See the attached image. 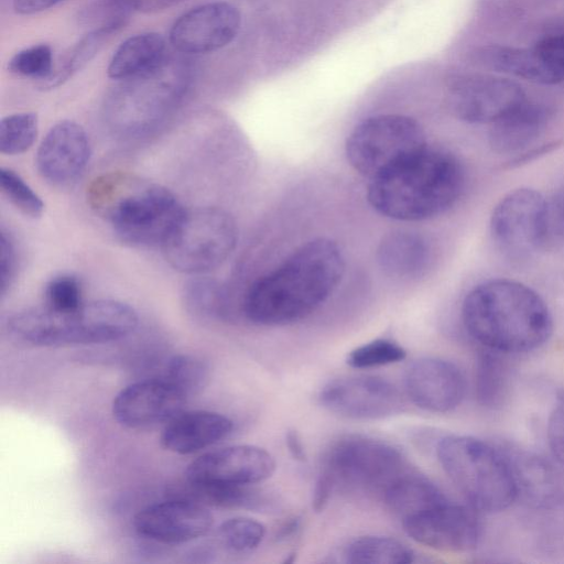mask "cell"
Here are the masks:
<instances>
[{
    "label": "cell",
    "instance_id": "cell-41",
    "mask_svg": "<svg viewBox=\"0 0 564 564\" xmlns=\"http://www.w3.org/2000/svg\"><path fill=\"white\" fill-rule=\"evenodd\" d=\"M546 435L553 456L564 466V392L558 394L550 413Z\"/></svg>",
    "mask_w": 564,
    "mask_h": 564
},
{
    "label": "cell",
    "instance_id": "cell-40",
    "mask_svg": "<svg viewBox=\"0 0 564 564\" xmlns=\"http://www.w3.org/2000/svg\"><path fill=\"white\" fill-rule=\"evenodd\" d=\"M82 294V285L76 276L61 274L45 286V306L58 312L74 311L84 304Z\"/></svg>",
    "mask_w": 564,
    "mask_h": 564
},
{
    "label": "cell",
    "instance_id": "cell-6",
    "mask_svg": "<svg viewBox=\"0 0 564 564\" xmlns=\"http://www.w3.org/2000/svg\"><path fill=\"white\" fill-rule=\"evenodd\" d=\"M436 455L443 470L475 510L498 512L517 499L502 448L473 436L448 435L438 441Z\"/></svg>",
    "mask_w": 564,
    "mask_h": 564
},
{
    "label": "cell",
    "instance_id": "cell-5",
    "mask_svg": "<svg viewBox=\"0 0 564 564\" xmlns=\"http://www.w3.org/2000/svg\"><path fill=\"white\" fill-rule=\"evenodd\" d=\"M138 325L137 312L113 300L84 303L69 312L46 306L19 312L8 321L10 335L33 346L102 344L121 339Z\"/></svg>",
    "mask_w": 564,
    "mask_h": 564
},
{
    "label": "cell",
    "instance_id": "cell-16",
    "mask_svg": "<svg viewBox=\"0 0 564 564\" xmlns=\"http://www.w3.org/2000/svg\"><path fill=\"white\" fill-rule=\"evenodd\" d=\"M241 25L240 12L226 1H215L182 14L170 31L171 44L186 54H204L228 45Z\"/></svg>",
    "mask_w": 564,
    "mask_h": 564
},
{
    "label": "cell",
    "instance_id": "cell-38",
    "mask_svg": "<svg viewBox=\"0 0 564 564\" xmlns=\"http://www.w3.org/2000/svg\"><path fill=\"white\" fill-rule=\"evenodd\" d=\"M0 187L8 200L22 214L32 218L43 214V200L14 171L6 167L0 170Z\"/></svg>",
    "mask_w": 564,
    "mask_h": 564
},
{
    "label": "cell",
    "instance_id": "cell-17",
    "mask_svg": "<svg viewBox=\"0 0 564 564\" xmlns=\"http://www.w3.org/2000/svg\"><path fill=\"white\" fill-rule=\"evenodd\" d=\"M133 525L144 539L180 544L205 535L213 525V516L197 501L172 497L140 510L134 516Z\"/></svg>",
    "mask_w": 564,
    "mask_h": 564
},
{
    "label": "cell",
    "instance_id": "cell-8",
    "mask_svg": "<svg viewBox=\"0 0 564 564\" xmlns=\"http://www.w3.org/2000/svg\"><path fill=\"white\" fill-rule=\"evenodd\" d=\"M238 238L234 218L217 207L184 210L163 245L164 257L175 270L199 274L220 265Z\"/></svg>",
    "mask_w": 564,
    "mask_h": 564
},
{
    "label": "cell",
    "instance_id": "cell-13",
    "mask_svg": "<svg viewBox=\"0 0 564 564\" xmlns=\"http://www.w3.org/2000/svg\"><path fill=\"white\" fill-rule=\"evenodd\" d=\"M475 509L449 500L402 521L406 534L424 546L460 553L475 549L481 528Z\"/></svg>",
    "mask_w": 564,
    "mask_h": 564
},
{
    "label": "cell",
    "instance_id": "cell-2",
    "mask_svg": "<svg viewBox=\"0 0 564 564\" xmlns=\"http://www.w3.org/2000/svg\"><path fill=\"white\" fill-rule=\"evenodd\" d=\"M462 319L484 348L506 355L539 348L553 328L544 300L528 285L509 279L475 286L463 302Z\"/></svg>",
    "mask_w": 564,
    "mask_h": 564
},
{
    "label": "cell",
    "instance_id": "cell-27",
    "mask_svg": "<svg viewBox=\"0 0 564 564\" xmlns=\"http://www.w3.org/2000/svg\"><path fill=\"white\" fill-rule=\"evenodd\" d=\"M425 240L411 231H393L378 247L377 258L384 272L405 278L422 270L427 261Z\"/></svg>",
    "mask_w": 564,
    "mask_h": 564
},
{
    "label": "cell",
    "instance_id": "cell-34",
    "mask_svg": "<svg viewBox=\"0 0 564 564\" xmlns=\"http://www.w3.org/2000/svg\"><path fill=\"white\" fill-rule=\"evenodd\" d=\"M39 119L34 112L7 116L0 122V151L20 154L29 150L36 140Z\"/></svg>",
    "mask_w": 564,
    "mask_h": 564
},
{
    "label": "cell",
    "instance_id": "cell-21",
    "mask_svg": "<svg viewBox=\"0 0 564 564\" xmlns=\"http://www.w3.org/2000/svg\"><path fill=\"white\" fill-rule=\"evenodd\" d=\"M517 499L533 508H552L564 499L561 473L536 454L507 447Z\"/></svg>",
    "mask_w": 564,
    "mask_h": 564
},
{
    "label": "cell",
    "instance_id": "cell-37",
    "mask_svg": "<svg viewBox=\"0 0 564 564\" xmlns=\"http://www.w3.org/2000/svg\"><path fill=\"white\" fill-rule=\"evenodd\" d=\"M405 349L398 343L379 338L368 341L352 349L346 359L351 368L369 369L392 365L404 360Z\"/></svg>",
    "mask_w": 564,
    "mask_h": 564
},
{
    "label": "cell",
    "instance_id": "cell-26",
    "mask_svg": "<svg viewBox=\"0 0 564 564\" xmlns=\"http://www.w3.org/2000/svg\"><path fill=\"white\" fill-rule=\"evenodd\" d=\"M382 494L388 508L402 521L448 500L432 480L406 471Z\"/></svg>",
    "mask_w": 564,
    "mask_h": 564
},
{
    "label": "cell",
    "instance_id": "cell-48",
    "mask_svg": "<svg viewBox=\"0 0 564 564\" xmlns=\"http://www.w3.org/2000/svg\"><path fill=\"white\" fill-rule=\"evenodd\" d=\"M183 0H143L141 10L147 13L163 11Z\"/></svg>",
    "mask_w": 564,
    "mask_h": 564
},
{
    "label": "cell",
    "instance_id": "cell-43",
    "mask_svg": "<svg viewBox=\"0 0 564 564\" xmlns=\"http://www.w3.org/2000/svg\"><path fill=\"white\" fill-rule=\"evenodd\" d=\"M15 271V253L13 245L6 232L0 238V289L3 295L11 284Z\"/></svg>",
    "mask_w": 564,
    "mask_h": 564
},
{
    "label": "cell",
    "instance_id": "cell-10",
    "mask_svg": "<svg viewBox=\"0 0 564 564\" xmlns=\"http://www.w3.org/2000/svg\"><path fill=\"white\" fill-rule=\"evenodd\" d=\"M404 457L393 445L370 436L347 435L327 449L321 471L334 482L359 489L383 490L405 473Z\"/></svg>",
    "mask_w": 564,
    "mask_h": 564
},
{
    "label": "cell",
    "instance_id": "cell-42",
    "mask_svg": "<svg viewBox=\"0 0 564 564\" xmlns=\"http://www.w3.org/2000/svg\"><path fill=\"white\" fill-rule=\"evenodd\" d=\"M540 55L554 68L564 80V34L544 37L535 46Z\"/></svg>",
    "mask_w": 564,
    "mask_h": 564
},
{
    "label": "cell",
    "instance_id": "cell-28",
    "mask_svg": "<svg viewBox=\"0 0 564 564\" xmlns=\"http://www.w3.org/2000/svg\"><path fill=\"white\" fill-rule=\"evenodd\" d=\"M345 561L354 564H408L413 552L397 539L384 535H362L344 550Z\"/></svg>",
    "mask_w": 564,
    "mask_h": 564
},
{
    "label": "cell",
    "instance_id": "cell-31",
    "mask_svg": "<svg viewBox=\"0 0 564 564\" xmlns=\"http://www.w3.org/2000/svg\"><path fill=\"white\" fill-rule=\"evenodd\" d=\"M180 498H187L202 505L235 508L256 503L252 492L246 486L221 484H193L186 481L185 491H176Z\"/></svg>",
    "mask_w": 564,
    "mask_h": 564
},
{
    "label": "cell",
    "instance_id": "cell-14",
    "mask_svg": "<svg viewBox=\"0 0 564 564\" xmlns=\"http://www.w3.org/2000/svg\"><path fill=\"white\" fill-rule=\"evenodd\" d=\"M448 97L452 109L462 120L490 124L527 100L517 83L479 74L453 79Z\"/></svg>",
    "mask_w": 564,
    "mask_h": 564
},
{
    "label": "cell",
    "instance_id": "cell-30",
    "mask_svg": "<svg viewBox=\"0 0 564 564\" xmlns=\"http://www.w3.org/2000/svg\"><path fill=\"white\" fill-rule=\"evenodd\" d=\"M502 352L485 348L477 360L475 389L476 395L485 406L500 405L507 394L509 368Z\"/></svg>",
    "mask_w": 564,
    "mask_h": 564
},
{
    "label": "cell",
    "instance_id": "cell-36",
    "mask_svg": "<svg viewBox=\"0 0 564 564\" xmlns=\"http://www.w3.org/2000/svg\"><path fill=\"white\" fill-rule=\"evenodd\" d=\"M186 307L200 316H220L224 313V292L220 284L206 276L186 282L183 290Z\"/></svg>",
    "mask_w": 564,
    "mask_h": 564
},
{
    "label": "cell",
    "instance_id": "cell-20",
    "mask_svg": "<svg viewBox=\"0 0 564 564\" xmlns=\"http://www.w3.org/2000/svg\"><path fill=\"white\" fill-rule=\"evenodd\" d=\"M89 156L85 130L74 121L63 120L43 138L36 153V167L47 183L67 186L84 172Z\"/></svg>",
    "mask_w": 564,
    "mask_h": 564
},
{
    "label": "cell",
    "instance_id": "cell-25",
    "mask_svg": "<svg viewBox=\"0 0 564 564\" xmlns=\"http://www.w3.org/2000/svg\"><path fill=\"white\" fill-rule=\"evenodd\" d=\"M165 40L155 32L135 34L116 50L108 65V76L127 80L144 75L164 63Z\"/></svg>",
    "mask_w": 564,
    "mask_h": 564
},
{
    "label": "cell",
    "instance_id": "cell-45",
    "mask_svg": "<svg viewBox=\"0 0 564 564\" xmlns=\"http://www.w3.org/2000/svg\"><path fill=\"white\" fill-rule=\"evenodd\" d=\"M335 489L336 487L333 480L325 473L319 471L314 485L312 508L316 512L323 511L326 508Z\"/></svg>",
    "mask_w": 564,
    "mask_h": 564
},
{
    "label": "cell",
    "instance_id": "cell-11",
    "mask_svg": "<svg viewBox=\"0 0 564 564\" xmlns=\"http://www.w3.org/2000/svg\"><path fill=\"white\" fill-rule=\"evenodd\" d=\"M490 232L507 257L516 260L530 257L549 236L547 202L532 188L509 192L492 210Z\"/></svg>",
    "mask_w": 564,
    "mask_h": 564
},
{
    "label": "cell",
    "instance_id": "cell-44",
    "mask_svg": "<svg viewBox=\"0 0 564 564\" xmlns=\"http://www.w3.org/2000/svg\"><path fill=\"white\" fill-rule=\"evenodd\" d=\"M564 234V187L547 202V235Z\"/></svg>",
    "mask_w": 564,
    "mask_h": 564
},
{
    "label": "cell",
    "instance_id": "cell-12",
    "mask_svg": "<svg viewBox=\"0 0 564 564\" xmlns=\"http://www.w3.org/2000/svg\"><path fill=\"white\" fill-rule=\"evenodd\" d=\"M321 404L329 412L351 420H380L403 409L400 391L377 376H349L327 382L319 392Z\"/></svg>",
    "mask_w": 564,
    "mask_h": 564
},
{
    "label": "cell",
    "instance_id": "cell-19",
    "mask_svg": "<svg viewBox=\"0 0 564 564\" xmlns=\"http://www.w3.org/2000/svg\"><path fill=\"white\" fill-rule=\"evenodd\" d=\"M405 391L419 408L434 413L456 409L466 392V380L453 362L435 357L413 361L404 376Z\"/></svg>",
    "mask_w": 564,
    "mask_h": 564
},
{
    "label": "cell",
    "instance_id": "cell-18",
    "mask_svg": "<svg viewBox=\"0 0 564 564\" xmlns=\"http://www.w3.org/2000/svg\"><path fill=\"white\" fill-rule=\"evenodd\" d=\"M187 397L163 378L133 382L112 402L113 417L133 430L167 423L183 411Z\"/></svg>",
    "mask_w": 564,
    "mask_h": 564
},
{
    "label": "cell",
    "instance_id": "cell-9",
    "mask_svg": "<svg viewBox=\"0 0 564 564\" xmlns=\"http://www.w3.org/2000/svg\"><path fill=\"white\" fill-rule=\"evenodd\" d=\"M422 127L402 115H379L360 122L349 134L346 155L361 175L377 180L426 149Z\"/></svg>",
    "mask_w": 564,
    "mask_h": 564
},
{
    "label": "cell",
    "instance_id": "cell-35",
    "mask_svg": "<svg viewBox=\"0 0 564 564\" xmlns=\"http://www.w3.org/2000/svg\"><path fill=\"white\" fill-rule=\"evenodd\" d=\"M162 378L188 398L198 393L206 386L208 367L198 357L175 355L169 359Z\"/></svg>",
    "mask_w": 564,
    "mask_h": 564
},
{
    "label": "cell",
    "instance_id": "cell-46",
    "mask_svg": "<svg viewBox=\"0 0 564 564\" xmlns=\"http://www.w3.org/2000/svg\"><path fill=\"white\" fill-rule=\"evenodd\" d=\"M66 0H13L17 13L29 15L47 10Z\"/></svg>",
    "mask_w": 564,
    "mask_h": 564
},
{
    "label": "cell",
    "instance_id": "cell-32",
    "mask_svg": "<svg viewBox=\"0 0 564 564\" xmlns=\"http://www.w3.org/2000/svg\"><path fill=\"white\" fill-rule=\"evenodd\" d=\"M143 0H91L78 13L80 24L94 29L115 26L122 29Z\"/></svg>",
    "mask_w": 564,
    "mask_h": 564
},
{
    "label": "cell",
    "instance_id": "cell-7",
    "mask_svg": "<svg viewBox=\"0 0 564 564\" xmlns=\"http://www.w3.org/2000/svg\"><path fill=\"white\" fill-rule=\"evenodd\" d=\"M121 82L106 101V119L121 134L140 135L177 107L187 88L188 68L180 59L166 58L158 68Z\"/></svg>",
    "mask_w": 564,
    "mask_h": 564
},
{
    "label": "cell",
    "instance_id": "cell-24",
    "mask_svg": "<svg viewBox=\"0 0 564 564\" xmlns=\"http://www.w3.org/2000/svg\"><path fill=\"white\" fill-rule=\"evenodd\" d=\"M482 66L521 77L538 84L561 83L554 68L533 48H520L503 45L484 46L476 53Z\"/></svg>",
    "mask_w": 564,
    "mask_h": 564
},
{
    "label": "cell",
    "instance_id": "cell-22",
    "mask_svg": "<svg viewBox=\"0 0 564 564\" xmlns=\"http://www.w3.org/2000/svg\"><path fill=\"white\" fill-rule=\"evenodd\" d=\"M232 429V421L220 413L182 411L165 424L161 444L172 453L193 454L226 438Z\"/></svg>",
    "mask_w": 564,
    "mask_h": 564
},
{
    "label": "cell",
    "instance_id": "cell-29",
    "mask_svg": "<svg viewBox=\"0 0 564 564\" xmlns=\"http://www.w3.org/2000/svg\"><path fill=\"white\" fill-rule=\"evenodd\" d=\"M120 30L115 26L91 30L66 53L59 66L53 70L50 77L39 83V87L41 89H52L64 84L84 68Z\"/></svg>",
    "mask_w": 564,
    "mask_h": 564
},
{
    "label": "cell",
    "instance_id": "cell-1",
    "mask_svg": "<svg viewBox=\"0 0 564 564\" xmlns=\"http://www.w3.org/2000/svg\"><path fill=\"white\" fill-rule=\"evenodd\" d=\"M344 270L343 254L334 241L310 240L251 285L243 300V314L263 326L296 323L329 297Z\"/></svg>",
    "mask_w": 564,
    "mask_h": 564
},
{
    "label": "cell",
    "instance_id": "cell-33",
    "mask_svg": "<svg viewBox=\"0 0 564 564\" xmlns=\"http://www.w3.org/2000/svg\"><path fill=\"white\" fill-rule=\"evenodd\" d=\"M264 535V525L248 517L227 519L217 530V538L221 545L235 553H247L257 549Z\"/></svg>",
    "mask_w": 564,
    "mask_h": 564
},
{
    "label": "cell",
    "instance_id": "cell-4",
    "mask_svg": "<svg viewBox=\"0 0 564 564\" xmlns=\"http://www.w3.org/2000/svg\"><path fill=\"white\" fill-rule=\"evenodd\" d=\"M87 197L123 241L137 246H162L185 210L166 187L123 172L94 180Z\"/></svg>",
    "mask_w": 564,
    "mask_h": 564
},
{
    "label": "cell",
    "instance_id": "cell-47",
    "mask_svg": "<svg viewBox=\"0 0 564 564\" xmlns=\"http://www.w3.org/2000/svg\"><path fill=\"white\" fill-rule=\"evenodd\" d=\"M285 446L293 457L297 462L306 460V451L301 438V435L294 429H290L285 433Z\"/></svg>",
    "mask_w": 564,
    "mask_h": 564
},
{
    "label": "cell",
    "instance_id": "cell-15",
    "mask_svg": "<svg viewBox=\"0 0 564 564\" xmlns=\"http://www.w3.org/2000/svg\"><path fill=\"white\" fill-rule=\"evenodd\" d=\"M275 470L273 456L254 445H234L208 452L186 468L185 479L193 484L249 486L261 482Z\"/></svg>",
    "mask_w": 564,
    "mask_h": 564
},
{
    "label": "cell",
    "instance_id": "cell-3",
    "mask_svg": "<svg viewBox=\"0 0 564 564\" xmlns=\"http://www.w3.org/2000/svg\"><path fill=\"white\" fill-rule=\"evenodd\" d=\"M464 182V170L453 154L426 148L394 171L371 181L368 200L386 217L421 220L454 205Z\"/></svg>",
    "mask_w": 564,
    "mask_h": 564
},
{
    "label": "cell",
    "instance_id": "cell-39",
    "mask_svg": "<svg viewBox=\"0 0 564 564\" xmlns=\"http://www.w3.org/2000/svg\"><path fill=\"white\" fill-rule=\"evenodd\" d=\"M8 69L17 75L45 80L53 73V54L46 44H37L19 51L8 63Z\"/></svg>",
    "mask_w": 564,
    "mask_h": 564
},
{
    "label": "cell",
    "instance_id": "cell-23",
    "mask_svg": "<svg viewBox=\"0 0 564 564\" xmlns=\"http://www.w3.org/2000/svg\"><path fill=\"white\" fill-rule=\"evenodd\" d=\"M551 112L543 105L525 100L512 111L491 123L489 143L501 154H518L542 134Z\"/></svg>",
    "mask_w": 564,
    "mask_h": 564
}]
</instances>
